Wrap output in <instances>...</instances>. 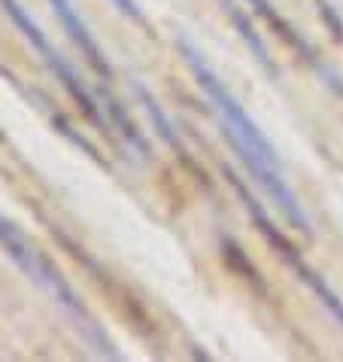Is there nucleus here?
<instances>
[{
    "instance_id": "7",
    "label": "nucleus",
    "mask_w": 343,
    "mask_h": 362,
    "mask_svg": "<svg viewBox=\"0 0 343 362\" xmlns=\"http://www.w3.org/2000/svg\"><path fill=\"white\" fill-rule=\"evenodd\" d=\"M249 4L252 6H255V13L258 16H265L267 18V22H270V28H277V34L279 37H286L289 40V46H295L298 49V52L301 55H304L307 58V62L310 64H316V70H319V74H325V70H322L319 67V62H316V55H313V49L304 43V40H301V34H295V31H291V28H289V22H286V18H282L279 13H277V9L274 6H270V0H249Z\"/></svg>"
},
{
    "instance_id": "3",
    "label": "nucleus",
    "mask_w": 343,
    "mask_h": 362,
    "mask_svg": "<svg viewBox=\"0 0 343 362\" xmlns=\"http://www.w3.org/2000/svg\"><path fill=\"white\" fill-rule=\"evenodd\" d=\"M0 6H4L6 18H9V22H13V25L18 28V31H22V37L28 40V43H31V46L37 49V52L46 58L49 70H52V74L58 76V83H61V86L67 88V92L73 95V100H79V107H83L85 113H88V119H92V122H97L100 128H104V125H107V113H104V110H100L97 100H95L92 95H88L85 83H83V79H79L76 70L70 67L67 58H64L61 52H58V49H55L52 43H49L46 31H43V28H40V25L34 22V18H31V13H28V9H25L22 0H0Z\"/></svg>"
},
{
    "instance_id": "6",
    "label": "nucleus",
    "mask_w": 343,
    "mask_h": 362,
    "mask_svg": "<svg viewBox=\"0 0 343 362\" xmlns=\"http://www.w3.org/2000/svg\"><path fill=\"white\" fill-rule=\"evenodd\" d=\"M222 4L228 6L231 22H234V28L240 31V37H243V43L249 46V52L258 58V64L265 67L270 76H277V70H274V62H270V52H267V46H265V40H261V37H258V31L252 28V22L246 18V13H243V9H237L234 4H231V0H222Z\"/></svg>"
},
{
    "instance_id": "8",
    "label": "nucleus",
    "mask_w": 343,
    "mask_h": 362,
    "mask_svg": "<svg viewBox=\"0 0 343 362\" xmlns=\"http://www.w3.org/2000/svg\"><path fill=\"white\" fill-rule=\"evenodd\" d=\"M137 98H140V104L146 107V113H149V119H152V125H155V132L164 137V144H170V146H179V137H176V132H174V125H170V119L161 113V107L155 104L152 98H149V92L143 86L137 83Z\"/></svg>"
},
{
    "instance_id": "5",
    "label": "nucleus",
    "mask_w": 343,
    "mask_h": 362,
    "mask_svg": "<svg viewBox=\"0 0 343 362\" xmlns=\"http://www.w3.org/2000/svg\"><path fill=\"white\" fill-rule=\"evenodd\" d=\"M46 4H49V9L55 13L58 22H61V28L67 31V37L79 46V52L88 58V64H92L97 74L109 76V62H107V55L100 52V46L95 43V37H92V31H88V25L83 22V16L76 13V6L70 4V0H46Z\"/></svg>"
},
{
    "instance_id": "4",
    "label": "nucleus",
    "mask_w": 343,
    "mask_h": 362,
    "mask_svg": "<svg viewBox=\"0 0 343 362\" xmlns=\"http://www.w3.org/2000/svg\"><path fill=\"white\" fill-rule=\"evenodd\" d=\"M225 174H228V180H231V186H234V192L240 195V201H243V204H246V210L252 214V219H255V223H258V228L265 231L267 244L274 247V250H277V253H279L282 259H286V265H289V268H291V271H295V274L301 277V284H304V286L310 289V293L319 298L322 310H328V314H331V320H335V323L343 329V301H340V296H337L335 289H331V286L325 284V280H322V277L316 274V271H313V268L304 262V259H301V256L295 253V250H291V244H289V240L279 235V228H277V226H274V223H270V219H267V214H265V210H261V204H258V201H255V198H252V195L246 192V186L240 183V180H237L234 174H231V170H225Z\"/></svg>"
},
{
    "instance_id": "9",
    "label": "nucleus",
    "mask_w": 343,
    "mask_h": 362,
    "mask_svg": "<svg viewBox=\"0 0 343 362\" xmlns=\"http://www.w3.org/2000/svg\"><path fill=\"white\" fill-rule=\"evenodd\" d=\"M119 13H122L125 18H131L134 25H140V28H146V16H143V9L137 6V0H109Z\"/></svg>"
},
{
    "instance_id": "1",
    "label": "nucleus",
    "mask_w": 343,
    "mask_h": 362,
    "mask_svg": "<svg viewBox=\"0 0 343 362\" xmlns=\"http://www.w3.org/2000/svg\"><path fill=\"white\" fill-rule=\"evenodd\" d=\"M176 49L179 55L186 58V64L191 67V74H195L200 92L210 98V104L216 107V113L222 119V128H225V134L231 140V146H234V153L240 156V162L246 165V170L252 177H255V183L265 189V192L274 198V204L286 214V219L298 231H304L310 235V219L304 216V210H301L298 198L291 195L289 183L282 180V168H279V156L274 153V146H270L267 134L261 132L255 125V119H252L243 104L231 95V88L222 83L216 76V70L207 64V58L198 52L195 46L188 43V40H176Z\"/></svg>"
},
{
    "instance_id": "2",
    "label": "nucleus",
    "mask_w": 343,
    "mask_h": 362,
    "mask_svg": "<svg viewBox=\"0 0 343 362\" xmlns=\"http://www.w3.org/2000/svg\"><path fill=\"white\" fill-rule=\"evenodd\" d=\"M0 250H4V253L13 259L16 268L22 271L25 277H31L34 284L43 289V293L52 298L58 308L64 310L67 320L76 326V332L85 338L88 347L97 350V354H104V356H116V354H119V350L107 341L104 332H100V326L95 323L92 317H88L85 305L76 298L73 289L67 286V280L55 271V265L49 262V259L40 253V250L31 244V240L22 235V228H18L16 223H9L4 214H0Z\"/></svg>"
}]
</instances>
